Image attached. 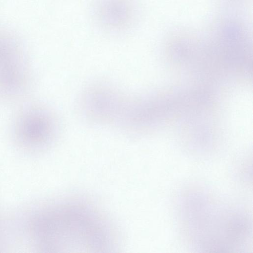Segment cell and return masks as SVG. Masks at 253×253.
Segmentation results:
<instances>
[{
	"label": "cell",
	"instance_id": "1",
	"mask_svg": "<svg viewBox=\"0 0 253 253\" xmlns=\"http://www.w3.org/2000/svg\"><path fill=\"white\" fill-rule=\"evenodd\" d=\"M113 233L99 213L79 202L50 207L34 222L37 241L50 252H109L115 249Z\"/></svg>",
	"mask_w": 253,
	"mask_h": 253
},
{
	"label": "cell",
	"instance_id": "2",
	"mask_svg": "<svg viewBox=\"0 0 253 253\" xmlns=\"http://www.w3.org/2000/svg\"><path fill=\"white\" fill-rule=\"evenodd\" d=\"M194 206V217L189 225L200 249L222 252L240 249L249 233V225L242 214L228 209Z\"/></svg>",
	"mask_w": 253,
	"mask_h": 253
},
{
	"label": "cell",
	"instance_id": "3",
	"mask_svg": "<svg viewBox=\"0 0 253 253\" xmlns=\"http://www.w3.org/2000/svg\"><path fill=\"white\" fill-rule=\"evenodd\" d=\"M18 129L20 139L24 143L36 147L44 145L51 140L55 126L48 114L34 110L21 119Z\"/></svg>",
	"mask_w": 253,
	"mask_h": 253
},
{
	"label": "cell",
	"instance_id": "4",
	"mask_svg": "<svg viewBox=\"0 0 253 253\" xmlns=\"http://www.w3.org/2000/svg\"><path fill=\"white\" fill-rule=\"evenodd\" d=\"M100 22L107 27L122 28L130 23L132 16L129 0H101L97 8Z\"/></svg>",
	"mask_w": 253,
	"mask_h": 253
},
{
	"label": "cell",
	"instance_id": "5",
	"mask_svg": "<svg viewBox=\"0 0 253 253\" xmlns=\"http://www.w3.org/2000/svg\"><path fill=\"white\" fill-rule=\"evenodd\" d=\"M18 65L0 68V92L13 95L19 92L24 85V76Z\"/></svg>",
	"mask_w": 253,
	"mask_h": 253
}]
</instances>
